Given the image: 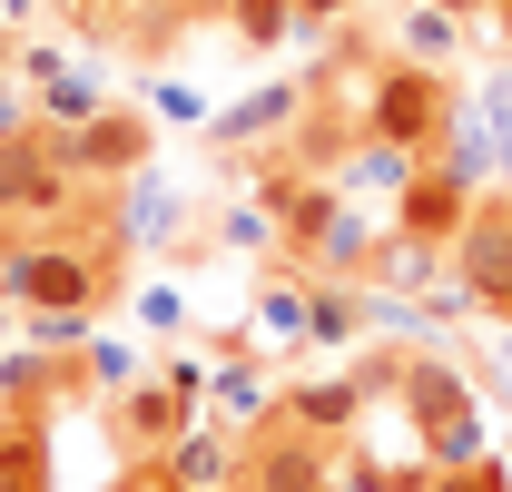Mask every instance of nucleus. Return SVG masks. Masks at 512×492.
Listing matches in <instances>:
<instances>
[{"mask_svg":"<svg viewBox=\"0 0 512 492\" xmlns=\"http://www.w3.org/2000/svg\"><path fill=\"white\" fill-rule=\"evenodd\" d=\"M453 119H463V109H453V79H444L434 60H394L375 89H365V148H404V158H434Z\"/></svg>","mask_w":512,"mask_h":492,"instance_id":"1","label":"nucleus"},{"mask_svg":"<svg viewBox=\"0 0 512 492\" xmlns=\"http://www.w3.org/2000/svg\"><path fill=\"white\" fill-rule=\"evenodd\" d=\"M207 384H217L207 365H168V374L119 384V394H109V443H119L128 463H158V453L197 424V394H207Z\"/></svg>","mask_w":512,"mask_h":492,"instance_id":"2","label":"nucleus"},{"mask_svg":"<svg viewBox=\"0 0 512 492\" xmlns=\"http://www.w3.org/2000/svg\"><path fill=\"white\" fill-rule=\"evenodd\" d=\"M463 217H473V187L453 178V168H414V178L394 187V266H434V256H453V237H463Z\"/></svg>","mask_w":512,"mask_h":492,"instance_id":"3","label":"nucleus"},{"mask_svg":"<svg viewBox=\"0 0 512 492\" xmlns=\"http://www.w3.org/2000/svg\"><path fill=\"white\" fill-rule=\"evenodd\" d=\"M335 443L306 424H286V414H266V424L237 443V492H335Z\"/></svg>","mask_w":512,"mask_h":492,"instance_id":"4","label":"nucleus"},{"mask_svg":"<svg viewBox=\"0 0 512 492\" xmlns=\"http://www.w3.org/2000/svg\"><path fill=\"white\" fill-rule=\"evenodd\" d=\"M453 276H463V296H473L483 315H503V325H512V197H493V207L463 217V237H453Z\"/></svg>","mask_w":512,"mask_h":492,"instance_id":"5","label":"nucleus"},{"mask_svg":"<svg viewBox=\"0 0 512 492\" xmlns=\"http://www.w3.org/2000/svg\"><path fill=\"white\" fill-rule=\"evenodd\" d=\"M60 148H69V168L89 187H119L148 168V148H158V128H148V109H99V119H79L60 128Z\"/></svg>","mask_w":512,"mask_h":492,"instance_id":"6","label":"nucleus"},{"mask_svg":"<svg viewBox=\"0 0 512 492\" xmlns=\"http://www.w3.org/2000/svg\"><path fill=\"white\" fill-rule=\"evenodd\" d=\"M375 374H404V365H384V355H375V365H355V374H325V384H296V394H276V414L335 443V433H355V424H365V404L384 394Z\"/></svg>","mask_w":512,"mask_h":492,"instance_id":"7","label":"nucleus"},{"mask_svg":"<svg viewBox=\"0 0 512 492\" xmlns=\"http://www.w3.org/2000/svg\"><path fill=\"white\" fill-rule=\"evenodd\" d=\"M404 404H414V424H424V443L453 424H473V394H463V374L444 365V355H404Z\"/></svg>","mask_w":512,"mask_h":492,"instance_id":"8","label":"nucleus"},{"mask_svg":"<svg viewBox=\"0 0 512 492\" xmlns=\"http://www.w3.org/2000/svg\"><path fill=\"white\" fill-rule=\"evenodd\" d=\"M0 492H50V414L0 404Z\"/></svg>","mask_w":512,"mask_h":492,"instance_id":"9","label":"nucleus"},{"mask_svg":"<svg viewBox=\"0 0 512 492\" xmlns=\"http://www.w3.org/2000/svg\"><path fill=\"white\" fill-rule=\"evenodd\" d=\"M158 463H168V483H188V492H237V443H217L207 424H188Z\"/></svg>","mask_w":512,"mask_h":492,"instance_id":"10","label":"nucleus"},{"mask_svg":"<svg viewBox=\"0 0 512 492\" xmlns=\"http://www.w3.org/2000/svg\"><path fill=\"white\" fill-rule=\"evenodd\" d=\"M306 109H316V79H306V89H256V99H237V109L217 119V138H227V148H237V138H266V128L286 138Z\"/></svg>","mask_w":512,"mask_h":492,"instance_id":"11","label":"nucleus"},{"mask_svg":"<svg viewBox=\"0 0 512 492\" xmlns=\"http://www.w3.org/2000/svg\"><path fill=\"white\" fill-rule=\"evenodd\" d=\"M168 227H178V197L138 168V187H128V207H119V246H168Z\"/></svg>","mask_w":512,"mask_h":492,"instance_id":"12","label":"nucleus"},{"mask_svg":"<svg viewBox=\"0 0 512 492\" xmlns=\"http://www.w3.org/2000/svg\"><path fill=\"white\" fill-rule=\"evenodd\" d=\"M227 30H237V50H276L306 20H296V0H227Z\"/></svg>","mask_w":512,"mask_h":492,"instance_id":"13","label":"nucleus"},{"mask_svg":"<svg viewBox=\"0 0 512 492\" xmlns=\"http://www.w3.org/2000/svg\"><path fill=\"white\" fill-rule=\"evenodd\" d=\"M453 40H463V20H453L444 0H414V10H404V60H434V69H444Z\"/></svg>","mask_w":512,"mask_h":492,"instance_id":"14","label":"nucleus"},{"mask_svg":"<svg viewBox=\"0 0 512 492\" xmlns=\"http://www.w3.org/2000/svg\"><path fill=\"white\" fill-rule=\"evenodd\" d=\"M355 325H365L355 286H316V315H306V335H316V345H355Z\"/></svg>","mask_w":512,"mask_h":492,"instance_id":"15","label":"nucleus"},{"mask_svg":"<svg viewBox=\"0 0 512 492\" xmlns=\"http://www.w3.org/2000/svg\"><path fill=\"white\" fill-rule=\"evenodd\" d=\"M306 315H316L306 286H266V296H256V335H306Z\"/></svg>","mask_w":512,"mask_h":492,"instance_id":"16","label":"nucleus"},{"mask_svg":"<svg viewBox=\"0 0 512 492\" xmlns=\"http://www.w3.org/2000/svg\"><path fill=\"white\" fill-rule=\"evenodd\" d=\"M424 492H512V463H453V473H434Z\"/></svg>","mask_w":512,"mask_h":492,"instance_id":"17","label":"nucleus"},{"mask_svg":"<svg viewBox=\"0 0 512 492\" xmlns=\"http://www.w3.org/2000/svg\"><path fill=\"white\" fill-rule=\"evenodd\" d=\"M217 404H227V414H247V424H266V384H256L247 365H227V374H217Z\"/></svg>","mask_w":512,"mask_h":492,"instance_id":"18","label":"nucleus"},{"mask_svg":"<svg viewBox=\"0 0 512 492\" xmlns=\"http://www.w3.org/2000/svg\"><path fill=\"white\" fill-rule=\"evenodd\" d=\"M109 492H178V483H168V463H128Z\"/></svg>","mask_w":512,"mask_h":492,"instance_id":"19","label":"nucleus"},{"mask_svg":"<svg viewBox=\"0 0 512 492\" xmlns=\"http://www.w3.org/2000/svg\"><path fill=\"white\" fill-rule=\"evenodd\" d=\"M345 10H365V0H296V20H306V30H325V20H345Z\"/></svg>","mask_w":512,"mask_h":492,"instance_id":"20","label":"nucleus"},{"mask_svg":"<svg viewBox=\"0 0 512 492\" xmlns=\"http://www.w3.org/2000/svg\"><path fill=\"white\" fill-rule=\"evenodd\" d=\"M10 69H20V40H10V20H0V79H10Z\"/></svg>","mask_w":512,"mask_h":492,"instance_id":"21","label":"nucleus"},{"mask_svg":"<svg viewBox=\"0 0 512 492\" xmlns=\"http://www.w3.org/2000/svg\"><path fill=\"white\" fill-rule=\"evenodd\" d=\"M444 10H453V20H473V10H493V0H444Z\"/></svg>","mask_w":512,"mask_h":492,"instance_id":"22","label":"nucleus"},{"mask_svg":"<svg viewBox=\"0 0 512 492\" xmlns=\"http://www.w3.org/2000/svg\"><path fill=\"white\" fill-rule=\"evenodd\" d=\"M0 325H10V306H0Z\"/></svg>","mask_w":512,"mask_h":492,"instance_id":"23","label":"nucleus"},{"mask_svg":"<svg viewBox=\"0 0 512 492\" xmlns=\"http://www.w3.org/2000/svg\"><path fill=\"white\" fill-rule=\"evenodd\" d=\"M503 20H512V0H503Z\"/></svg>","mask_w":512,"mask_h":492,"instance_id":"24","label":"nucleus"}]
</instances>
